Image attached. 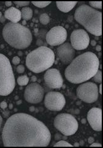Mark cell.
I'll return each instance as SVG.
<instances>
[{
    "mask_svg": "<svg viewBox=\"0 0 103 148\" xmlns=\"http://www.w3.org/2000/svg\"><path fill=\"white\" fill-rule=\"evenodd\" d=\"M51 133L45 124L25 113L9 117L2 131L5 147H47L50 143Z\"/></svg>",
    "mask_w": 103,
    "mask_h": 148,
    "instance_id": "1",
    "label": "cell"
},
{
    "mask_svg": "<svg viewBox=\"0 0 103 148\" xmlns=\"http://www.w3.org/2000/svg\"><path fill=\"white\" fill-rule=\"evenodd\" d=\"M99 60L95 53L86 52L74 59L65 70V76L74 84L91 79L99 70Z\"/></svg>",
    "mask_w": 103,
    "mask_h": 148,
    "instance_id": "2",
    "label": "cell"
},
{
    "mask_svg": "<svg viewBox=\"0 0 103 148\" xmlns=\"http://www.w3.org/2000/svg\"><path fill=\"white\" fill-rule=\"evenodd\" d=\"M3 37L7 43L18 49H26L32 42L30 30L19 23H7L3 27Z\"/></svg>",
    "mask_w": 103,
    "mask_h": 148,
    "instance_id": "3",
    "label": "cell"
},
{
    "mask_svg": "<svg viewBox=\"0 0 103 148\" xmlns=\"http://www.w3.org/2000/svg\"><path fill=\"white\" fill-rule=\"evenodd\" d=\"M74 19L87 31L96 37L102 35V13L86 4L80 6L75 10Z\"/></svg>",
    "mask_w": 103,
    "mask_h": 148,
    "instance_id": "4",
    "label": "cell"
},
{
    "mask_svg": "<svg viewBox=\"0 0 103 148\" xmlns=\"http://www.w3.org/2000/svg\"><path fill=\"white\" fill-rule=\"evenodd\" d=\"M55 54L47 46H40L27 54L25 64L32 72L39 74L48 70L54 64Z\"/></svg>",
    "mask_w": 103,
    "mask_h": 148,
    "instance_id": "5",
    "label": "cell"
},
{
    "mask_svg": "<svg viewBox=\"0 0 103 148\" xmlns=\"http://www.w3.org/2000/svg\"><path fill=\"white\" fill-rule=\"evenodd\" d=\"M15 86V77L9 60L0 53V96L9 95Z\"/></svg>",
    "mask_w": 103,
    "mask_h": 148,
    "instance_id": "6",
    "label": "cell"
},
{
    "mask_svg": "<svg viewBox=\"0 0 103 148\" xmlns=\"http://www.w3.org/2000/svg\"><path fill=\"white\" fill-rule=\"evenodd\" d=\"M54 127L65 136H71L77 132L79 124L72 115L67 113L58 114L54 120Z\"/></svg>",
    "mask_w": 103,
    "mask_h": 148,
    "instance_id": "7",
    "label": "cell"
},
{
    "mask_svg": "<svg viewBox=\"0 0 103 148\" xmlns=\"http://www.w3.org/2000/svg\"><path fill=\"white\" fill-rule=\"evenodd\" d=\"M76 93L80 100L91 104L96 102L98 99V87L93 82H86L77 87Z\"/></svg>",
    "mask_w": 103,
    "mask_h": 148,
    "instance_id": "8",
    "label": "cell"
},
{
    "mask_svg": "<svg viewBox=\"0 0 103 148\" xmlns=\"http://www.w3.org/2000/svg\"><path fill=\"white\" fill-rule=\"evenodd\" d=\"M46 108L52 111H60L64 108L65 99L61 93L57 91L48 92L46 94L44 100Z\"/></svg>",
    "mask_w": 103,
    "mask_h": 148,
    "instance_id": "9",
    "label": "cell"
},
{
    "mask_svg": "<svg viewBox=\"0 0 103 148\" xmlns=\"http://www.w3.org/2000/svg\"><path fill=\"white\" fill-rule=\"evenodd\" d=\"M44 89L38 83H32L27 86L24 92V98L27 102L38 104L42 102L44 97Z\"/></svg>",
    "mask_w": 103,
    "mask_h": 148,
    "instance_id": "10",
    "label": "cell"
},
{
    "mask_svg": "<svg viewBox=\"0 0 103 148\" xmlns=\"http://www.w3.org/2000/svg\"><path fill=\"white\" fill-rule=\"evenodd\" d=\"M67 30L62 26H56L49 30L46 34V41L49 45L59 46L67 39Z\"/></svg>",
    "mask_w": 103,
    "mask_h": 148,
    "instance_id": "11",
    "label": "cell"
},
{
    "mask_svg": "<svg viewBox=\"0 0 103 148\" xmlns=\"http://www.w3.org/2000/svg\"><path fill=\"white\" fill-rule=\"evenodd\" d=\"M90 40L89 35L83 29L74 30L70 35V44L75 50L86 49L89 45Z\"/></svg>",
    "mask_w": 103,
    "mask_h": 148,
    "instance_id": "12",
    "label": "cell"
},
{
    "mask_svg": "<svg viewBox=\"0 0 103 148\" xmlns=\"http://www.w3.org/2000/svg\"><path fill=\"white\" fill-rule=\"evenodd\" d=\"M46 85L51 89H59L63 85V78L61 73L56 69H48L44 75Z\"/></svg>",
    "mask_w": 103,
    "mask_h": 148,
    "instance_id": "13",
    "label": "cell"
},
{
    "mask_svg": "<svg viewBox=\"0 0 103 148\" xmlns=\"http://www.w3.org/2000/svg\"><path fill=\"white\" fill-rule=\"evenodd\" d=\"M56 55L62 63L69 64L75 56V51L69 43H64L57 48Z\"/></svg>",
    "mask_w": 103,
    "mask_h": 148,
    "instance_id": "14",
    "label": "cell"
},
{
    "mask_svg": "<svg viewBox=\"0 0 103 148\" xmlns=\"http://www.w3.org/2000/svg\"><path fill=\"white\" fill-rule=\"evenodd\" d=\"M87 120L91 127L96 131L102 130V110L98 108H93L87 114Z\"/></svg>",
    "mask_w": 103,
    "mask_h": 148,
    "instance_id": "15",
    "label": "cell"
},
{
    "mask_svg": "<svg viewBox=\"0 0 103 148\" xmlns=\"http://www.w3.org/2000/svg\"><path fill=\"white\" fill-rule=\"evenodd\" d=\"M4 17L12 23H18L22 18L20 11L15 7H11L8 9L4 12Z\"/></svg>",
    "mask_w": 103,
    "mask_h": 148,
    "instance_id": "16",
    "label": "cell"
},
{
    "mask_svg": "<svg viewBox=\"0 0 103 148\" xmlns=\"http://www.w3.org/2000/svg\"><path fill=\"white\" fill-rule=\"evenodd\" d=\"M76 1H57L56 5L58 9L63 12L70 11L77 4Z\"/></svg>",
    "mask_w": 103,
    "mask_h": 148,
    "instance_id": "17",
    "label": "cell"
},
{
    "mask_svg": "<svg viewBox=\"0 0 103 148\" xmlns=\"http://www.w3.org/2000/svg\"><path fill=\"white\" fill-rule=\"evenodd\" d=\"M21 12V17L23 20L29 21L32 18L33 16V11L29 7H24L20 11Z\"/></svg>",
    "mask_w": 103,
    "mask_h": 148,
    "instance_id": "18",
    "label": "cell"
},
{
    "mask_svg": "<svg viewBox=\"0 0 103 148\" xmlns=\"http://www.w3.org/2000/svg\"><path fill=\"white\" fill-rule=\"evenodd\" d=\"M29 81V78L27 75H22L20 76L17 78V82L18 83L19 85L20 86H25L28 83Z\"/></svg>",
    "mask_w": 103,
    "mask_h": 148,
    "instance_id": "19",
    "label": "cell"
},
{
    "mask_svg": "<svg viewBox=\"0 0 103 148\" xmlns=\"http://www.w3.org/2000/svg\"><path fill=\"white\" fill-rule=\"evenodd\" d=\"M39 20H40L41 24H42L43 25H47L50 22V17L48 14L43 13L40 16Z\"/></svg>",
    "mask_w": 103,
    "mask_h": 148,
    "instance_id": "20",
    "label": "cell"
},
{
    "mask_svg": "<svg viewBox=\"0 0 103 148\" xmlns=\"http://www.w3.org/2000/svg\"><path fill=\"white\" fill-rule=\"evenodd\" d=\"M51 1H32V3L35 6L40 8H45L51 4Z\"/></svg>",
    "mask_w": 103,
    "mask_h": 148,
    "instance_id": "21",
    "label": "cell"
},
{
    "mask_svg": "<svg viewBox=\"0 0 103 148\" xmlns=\"http://www.w3.org/2000/svg\"><path fill=\"white\" fill-rule=\"evenodd\" d=\"M54 147H72L74 146L65 141V140H59L54 144Z\"/></svg>",
    "mask_w": 103,
    "mask_h": 148,
    "instance_id": "22",
    "label": "cell"
},
{
    "mask_svg": "<svg viewBox=\"0 0 103 148\" xmlns=\"http://www.w3.org/2000/svg\"><path fill=\"white\" fill-rule=\"evenodd\" d=\"M92 78H93V80L95 82L101 83V81H102V72H101V71L99 70H97L96 74Z\"/></svg>",
    "mask_w": 103,
    "mask_h": 148,
    "instance_id": "23",
    "label": "cell"
},
{
    "mask_svg": "<svg viewBox=\"0 0 103 148\" xmlns=\"http://www.w3.org/2000/svg\"><path fill=\"white\" fill-rule=\"evenodd\" d=\"M89 4L92 8H96L101 9H102V2L101 1H90Z\"/></svg>",
    "mask_w": 103,
    "mask_h": 148,
    "instance_id": "24",
    "label": "cell"
},
{
    "mask_svg": "<svg viewBox=\"0 0 103 148\" xmlns=\"http://www.w3.org/2000/svg\"><path fill=\"white\" fill-rule=\"evenodd\" d=\"M14 3L16 4L17 7H27L30 4L29 1H14Z\"/></svg>",
    "mask_w": 103,
    "mask_h": 148,
    "instance_id": "25",
    "label": "cell"
},
{
    "mask_svg": "<svg viewBox=\"0 0 103 148\" xmlns=\"http://www.w3.org/2000/svg\"><path fill=\"white\" fill-rule=\"evenodd\" d=\"M20 59L18 56L14 57L12 60V63L14 64V65H18V64H19V63H20Z\"/></svg>",
    "mask_w": 103,
    "mask_h": 148,
    "instance_id": "26",
    "label": "cell"
},
{
    "mask_svg": "<svg viewBox=\"0 0 103 148\" xmlns=\"http://www.w3.org/2000/svg\"><path fill=\"white\" fill-rule=\"evenodd\" d=\"M16 70L19 74H23L25 71V67L23 65H19L17 67Z\"/></svg>",
    "mask_w": 103,
    "mask_h": 148,
    "instance_id": "27",
    "label": "cell"
},
{
    "mask_svg": "<svg viewBox=\"0 0 103 148\" xmlns=\"http://www.w3.org/2000/svg\"><path fill=\"white\" fill-rule=\"evenodd\" d=\"M37 45L39 47L40 46H47V43H44V42L42 40L38 39L37 41Z\"/></svg>",
    "mask_w": 103,
    "mask_h": 148,
    "instance_id": "28",
    "label": "cell"
},
{
    "mask_svg": "<svg viewBox=\"0 0 103 148\" xmlns=\"http://www.w3.org/2000/svg\"><path fill=\"white\" fill-rule=\"evenodd\" d=\"M0 107L3 110H5L7 108V107H8V104H7L6 102H5V101H2V102L0 103Z\"/></svg>",
    "mask_w": 103,
    "mask_h": 148,
    "instance_id": "29",
    "label": "cell"
},
{
    "mask_svg": "<svg viewBox=\"0 0 103 148\" xmlns=\"http://www.w3.org/2000/svg\"><path fill=\"white\" fill-rule=\"evenodd\" d=\"M62 137H63V136H62L61 134H59V133H57V134L55 135V136H54L55 140H56V141L61 140L62 139Z\"/></svg>",
    "mask_w": 103,
    "mask_h": 148,
    "instance_id": "30",
    "label": "cell"
},
{
    "mask_svg": "<svg viewBox=\"0 0 103 148\" xmlns=\"http://www.w3.org/2000/svg\"><path fill=\"white\" fill-rule=\"evenodd\" d=\"M102 145L99 142H93V143L91 144L90 145V147H101Z\"/></svg>",
    "mask_w": 103,
    "mask_h": 148,
    "instance_id": "31",
    "label": "cell"
},
{
    "mask_svg": "<svg viewBox=\"0 0 103 148\" xmlns=\"http://www.w3.org/2000/svg\"><path fill=\"white\" fill-rule=\"evenodd\" d=\"M88 143H89V144L93 143V142L95 141V138H94L93 137L90 136V137H89V138H88Z\"/></svg>",
    "mask_w": 103,
    "mask_h": 148,
    "instance_id": "32",
    "label": "cell"
},
{
    "mask_svg": "<svg viewBox=\"0 0 103 148\" xmlns=\"http://www.w3.org/2000/svg\"><path fill=\"white\" fill-rule=\"evenodd\" d=\"M5 5H6L7 7L11 6L12 2L11 1H6V2H5Z\"/></svg>",
    "mask_w": 103,
    "mask_h": 148,
    "instance_id": "33",
    "label": "cell"
},
{
    "mask_svg": "<svg viewBox=\"0 0 103 148\" xmlns=\"http://www.w3.org/2000/svg\"><path fill=\"white\" fill-rule=\"evenodd\" d=\"M91 46H96V42L95 40H91Z\"/></svg>",
    "mask_w": 103,
    "mask_h": 148,
    "instance_id": "34",
    "label": "cell"
},
{
    "mask_svg": "<svg viewBox=\"0 0 103 148\" xmlns=\"http://www.w3.org/2000/svg\"><path fill=\"white\" fill-rule=\"evenodd\" d=\"M96 50L97 51H101V46L100 45H97L96 46Z\"/></svg>",
    "mask_w": 103,
    "mask_h": 148,
    "instance_id": "35",
    "label": "cell"
},
{
    "mask_svg": "<svg viewBox=\"0 0 103 148\" xmlns=\"http://www.w3.org/2000/svg\"><path fill=\"white\" fill-rule=\"evenodd\" d=\"M31 80L32 81H33V82H35V81H36L37 80V76H35V75H33V76H32V78H31Z\"/></svg>",
    "mask_w": 103,
    "mask_h": 148,
    "instance_id": "36",
    "label": "cell"
},
{
    "mask_svg": "<svg viewBox=\"0 0 103 148\" xmlns=\"http://www.w3.org/2000/svg\"><path fill=\"white\" fill-rule=\"evenodd\" d=\"M29 110L30 112H34L35 110V108L34 106H30L29 108Z\"/></svg>",
    "mask_w": 103,
    "mask_h": 148,
    "instance_id": "37",
    "label": "cell"
},
{
    "mask_svg": "<svg viewBox=\"0 0 103 148\" xmlns=\"http://www.w3.org/2000/svg\"><path fill=\"white\" fill-rule=\"evenodd\" d=\"M99 91V93L100 94H102V85L100 84L99 85V89H98Z\"/></svg>",
    "mask_w": 103,
    "mask_h": 148,
    "instance_id": "38",
    "label": "cell"
},
{
    "mask_svg": "<svg viewBox=\"0 0 103 148\" xmlns=\"http://www.w3.org/2000/svg\"><path fill=\"white\" fill-rule=\"evenodd\" d=\"M2 124H3V118H2V117L1 116V115H0V130H1Z\"/></svg>",
    "mask_w": 103,
    "mask_h": 148,
    "instance_id": "39",
    "label": "cell"
},
{
    "mask_svg": "<svg viewBox=\"0 0 103 148\" xmlns=\"http://www.w3.org/2000/svg\"><path fill=\"white\" fill-rule=\"evenodd\" d=\"M5 21H6V20H5V17H4V16H2V17H1V18H0V22H1L3 23Z\"/></svg>",
    "mask_w": 103,
    "mask_h": 148,
    "instance_id": "40",
    "label": "cell"
},
{
    "mask_svg": "<svg viewBox=\"0 0 103 148\" xmlns=\"http://www.w3.org/2000/svg\"><path fill=\"white\" fill-rule=\"evenodd\" d=\"M81 123L83 124H85L86 123V120L85 119H82L81 120Z\"/></svg>",
    "mask_w": 103,
    "mask_h": 148,
    "instance_id": "41",
    "label": "cell"
},
{
    "mask_svg": "<svg viewBox=\"0 0 103 148\" xmlns=\"http://www.w3.org/2000/svg\"><path fill=\"white\" fill-rule=\"evenodd\" d=\"M79 144H80V146H83V145H84V141H83V140H81L80 141V142H79Z\"/></svg>",
    "mask_w": 103,
    "mask_h": 148,
    "instance_id": "42",
    "label": "cell"
},
{
    "mask_svg": "<svg viewBox=\"0 0 103 148\" xmlns=\"http://www.w3.org/2000/svg\"><path fill=\"white\" fill-rule=\"evenodd\" d=\"M27 24V22H26V21H25V20H23L22 21V25L23 26L24 25H26Z\"/></svg>",
    "mask_w": 103,
    "mask_h": 148,
    "instance_id": "43",
    "label": "cell"
},
{
    "mask_svg": "<svg viewBox=\"0 0 103 148\" xmlns=\"http://www.w3.org/2000/svg\"><path fill=\"white\" fill-rule=\"evenodd\" d=\"M80 113V110H79V109H75V114H79Z\"/></svg>",
    "mask_w": 103,
    "mask_h": 148,
    "instance_id": "44",
    "label": "cell"
},
{
    "mask_svg": "<svg viewBox=\"0 0 103 148\" xmlns=\"http://www.w3.org/2000/svg\"><path fill=\"white\" fill-rule=\"evenodd\" d=\"M74 146H75V147H79V146H80V144H79V142H75V144H74Z\"/></svg>",
    "mask_w": 103,
    "mask_h": 148,
    "instance_id": "45",
    "label": "cell"
},
{
    "mask_svg": "<svg viewBox=\"0 0 103 148\" xmlns=\"http://www.w3.org/2000/svg\"><path fill=\"white\" fill-rule=\"evenodd\" d=\"M21 103H22V100H19V101H17V102L16 103V104H17V105H19V104H20Z\"/></svg>",
    "mask_w": 103,
    "mask_h": 148,
    "instance_id": "46",
    "label": "cell"
},
{
    "mask_svg": "<svg viewBox=\"0 0 103 148\" xmlns=\"http://www.w3.org/2000/svg\"><path fill=\"white\" fill-rule=\"evenodd\" d=\"M62 139H63L64 140H66L67 139V136H65V135H64V136L62 137Z\"/></svg>",
    "mask_w": 103,
    "mask_h": 148,
    "instance_id": "47",
    "label": "cell"
},
{
    "mask_svg": "<svg viewBox=\"0 0 103 148\" xmlns=\"http://www.w3.org/2000/svg\"><path fill=\"white\" fill-rule=\"evenodd\" d=\"M9 108L10 109H12L13 108V105H12V104H10L9 106Z\"/></svg>",
    "mask_w": 103,
    "mask_h": 148,
    "instance_id": "48",
    "label": "cell"
},
{
    "mask_svg": "<svg viewBox=\"0 0 103 148\" xmlns=\"http://www.w3.org/2000/svg\"><path fill=\"white\" fill-rule=\"evenodd\" d=\"M2 16H3V15H2V12H0V18H1V17H2Z\"/></svg>",
    "mask_w": 103,
    "mask_h": 148,
    "instance_id": "49",
    "label": "cell"
},
{
    "mask_svg": "<svg viewBox=\"0 0 103 148\" xmlns=\"http://www.w3.org/2000/svg\"><path fill=\"white\" fill-rule=\"evenodd\" d=\"M18 98H19L18 96H16V97H15V99H18Z\"/></svg>",
    "mask_w": 103,
    "mask_h": 148,
    "instance_id": "50",
    "label": "cell"
}]
</instances>
